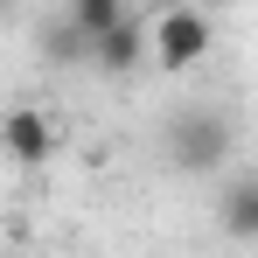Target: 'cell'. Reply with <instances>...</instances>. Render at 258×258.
<instances>
[{"mask_svg": "<svg viewBox=\"0 0 258 258\" xmlns=\"http://www.w3.org/2000/svg\"><path fill=\"white\" fill-rule=\"evenodd\" d=\"M147 56H154L161 70H196V63L210 56V14H196V7H161L154 28H147Z\"/></svg>", "mask_w": 258, "mask_h": 258, "instance_id": "6da1fadb", "label": "cell"}, {"mask_svg": "<svg viewBox=\"0 0 258 258\" xmlns=\"http://www.w3.org/2000/svg\"><path fill=\"white\" fill-rule=\"evenodd\" d=\"M223 230H230V237H251L258 230V181H237V188L223 196Z\"/></svg>", "mask_w": 258, "mask_h": 258, "instance_id": "8992f818", "label": "cell"}, {"mask_svg": "<svg viewBox=\"0 0 258 258\" xmlns=\"http://www.w3.org/2000/svg\"><path fill=\"white\" fill-rule=\"evenodd\" d=\"M223 154H230V126H223L216 112H188V119L174 126V168H188V174L203 168L210 174Z\"/></svg>", "mask_w": 258, "mask_h": 258, "instance_id": "3957f363", "label": "cell"}, {"mask_svg": "<svg viewBox=\"0 0 258 258\" xmlns=\"http://www.w3.org/2000/svg\"><path fill=\"white\" fill-rule=\"evenodd\" d=\"M49 63H91V42L70 28V21H56V28H49Z\"/></svg>", "mask_w": 258, "mask_h": 258, "instance_id": "52a82bcc", "label": "cell"}, {"mask_svg": "<svg viewBox=\"0 0 258 258\" xmlns=\"http://www.w3.org/2000/svg\"><path fill=\"white\" fill-rule=\"evenodd\" d=\"M119 14H126V0H70V14H63V21H70L84 42H98V35L119 21Z\"/></svg>", "mask_w": 258, "mask_h": 258, "instance_id": "5b68a950", "label": "cell"}, {"mask_svg": "<svg viewBox=\"0 0 258 258\" xmlns=\"http://www.w3.org/2000/svg\"><path fill=\"white\" fill-rule=\"evenodd\" d=\"M0 7H7V0H0Z\"/></svg>", "mask_w": 258, "mask_h": 258, "instance_id": "ba28073f", "label": "cell"}, {"mask_svg": "<svg viewBox=\"0 0 258 258\" xmlns=\"http://www.w3.org/2000/svg\"><path fill=\"white\" fill-rule=\"evenodd\" d=\"M0 154L21 161V168H42L49 154H56V126H49L35 105H7L0 112Z\"/></svg>", "mask_w": 258, "mask_h": 258, "instance_id": "7a4b0ae2", "label": "cell"}, {"mask_svg": "<svg viewBox=\"0 0 258 258\" xmlns=\"http://www.w3.org/2000/svg\"><path fill=\"white\" fill-rule=\"evenodd\" d=\"M91 63L98 70H112V77H126V70H140L147 63V21H133V14H119L98 42H91Z\"/></svg>", "mask_w": 258, "mask_h": 258, "instance_id": "277c9868", "label": "cell"}]
</instances>
